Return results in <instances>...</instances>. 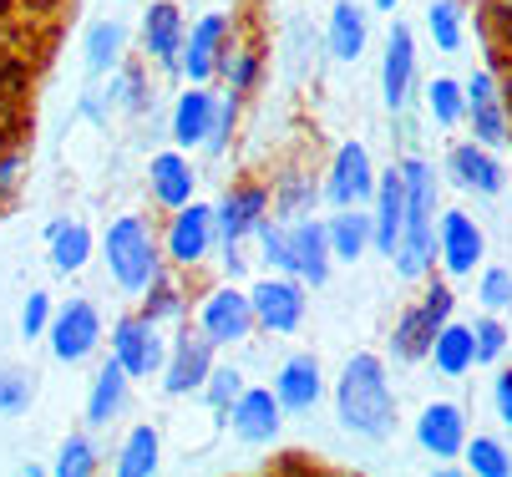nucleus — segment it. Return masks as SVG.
<instances>
[{
  "label": "nucleus",
  "mask_w": 512,
  "mask_h": 477,
  "mask_svg": "<svg viewBox=\"0 0 512 477\" xmlns=\"http://www.w3.org/2000/svg\"><path fill=\"white\" fill-rule=\"evenodd\" d=\"M102 254H107L112 280H117L127 295L148 290L153 275H158V249H153V234H148V224H142V219H117V224L107 229Z\"/></svg>",
  "instance_id": "obj_3"
},
{
  "label": "nucleus",
  "mask_w": 512,
  "mask_h": 477,
  "mask_svg": "<svg viewBox=\"0 0 512 477\" xmlns=\"http://www.w3.org/2000/svg\"><path fill=\"white\" fill-rule=\"evenodd\" d=\"M376 6H381V11H396V6H401V0H376Z\"/></svg>",
  "instance_id": "obj_48"
},
{
  "label": "nucleus",
  "mask_w": 512,
  "mask_h": 477,
  "mask_svg": "<svg viewBox=\"0 0 512 477\" xmlns=\"http://www.w3.org/2000/svg\"><path fill=\"white\" fill-rule=\"evenodd\" d=\"M6 143H11V117L0 112V148H6Z\"/></svg>",
  "instance_id": "obj_47"
},
{
  "label": "nucleus",
  "mask_w": 512,
  "mask_h": 477,
  "mask_svg": "<svg viewBox=\"0 0 512 477\" xmlns=\"http://www.w3.org/2000/svg\"><path fill=\"white\" fill-rule=\"evenodd\" d=\"M502 351H507L502 320H477V325H472V356H477V366H492Z\"/></svg>",
  "instance_id": "obj_40"
},
{
  "label": "nucleus",
  "mask_w": 512,
  "mask_h": 477,
  "mask_svg": "<svg viewBox=\"0 0 512 477\" xmlns=\"http://www.w3.org/2000/svg\"><path fill=\"white\" fill-rule=\"evenodd\" d=\"M249 305H254V320H259L264 330L289 335V330H300V320H305V280H300V275L264 280V285H254Z\"/></svg>",
  "instance_id": "obj_6"
},
{
  "label": "nucleus",
  "mask_w": 512,
  "mask_h": 477,
  "mask_svg": "<svg viewBox=\"0 0 512 477\" xmlns=\"http://www.w3.org/2000/svg\"><path fill=\"white\" fill-rule=\"evenodd\" d=\"M462 452H467V472H477V477H507V472H512V457H507L502 442H492V437H477V442H467Z\"/></svg>",
  "instance_id": "obj_38"
},
{
  "label": "nucleus",
  "mask_w": 512,
  "mask_h": 477,
  "mask_svg": "<svg viewBox=\"0 0 512 477\" xmlns=\"http://www.w3.org/2000/svg\"><path fill=\"white\" fill-rule=\"evenodd\" d=\"M452 305H457V295H452L447 285H431L421 305L401 310V320H396V330H391V356H396V361H421V356L431 351V335L452 320Z\"/></svg>",
  "instance_id": "obj_4"
},
{
  "label": "nucleus",
  "mask_w": 512,
  "mask_h": 477,
  "mask_svg": "<svg viewBox=\"0 0 512 477\" xmlns=\"http://www.w3.org/2000/svg\"><path fill=\"white\" fill-rule=\"evenodd\" d=\"M218 46H224V16H208V21H198L193 36L178 46V66H183L193 82H203L213 66H218Z\"/></svg>",
  "instance_id": "obj_23"
},
{
  "label": "nucleus",
  "mask_w": 512,
  "mask_h": 477,
  "mask_svg": "<svg viewBox=\"0 0 512 477\" xmlns=\"http://www.w3.org/2000/svg\"><path fill=\"white\" fill-rule=\"evenodd\" d=\"M208 371H213V340L203 330H183L173 340V356L163 361V386L173 396H188L208 381Z\"/></svg>",
  "instance_id": "obj_9"
},
{
  "label": "nucleus",
  "mask_w": 512,
  "mask_h": 477,
  "mask_svg": "<svg viewBox=\"0 0 512 477\" xmlns=\"http://www.w3.org/2000/svg\"><path fill=\"white\" fill-rule=\"evenodd\" d=\"M46 335H51L56 361L77 366V361H87V356L97 351V340H102V315H97L92 300H66V305L56 310V320L46 325Z\"/></svg>",
  "instance_id": "obj_5"
},
{
  "label": "nucleus",
  "mask_w": 512,
  "mask_h": 477,
  "mask_svg": "<svg viewBox=\"0 0 512 477\" xmlns=\"http://www.w3.org/2000/svg\"><path fill=\"white\" fill-rule=\"evenodd\" d=\"M335 412L340 427L365 437V442H386L396 432V396L386 381V366L376 356H355L335 386Z\"/></svg>",
  "instance_id": "obj_1"
},
{
  "label": "nucleus",
  "mask_w": 512,
  "mask_h": 477,
  "mask_svg": "<svg viewBox=\"0 0 512 477\" xmlns=\"http://www.w3.org/2000/svg\"><path fill=\"white\" fill-rule=\"evenodd\" d=\"M330 51L340 61H355L365 51V11L355 6V0H335V11H330Z\"/></svg>",
  "instance_id": "obj_29"
},
{
  "label": "nucleus",
  "mask_w": 512,
  "mask_h": 477,
  "mask_svg": "<svg viewBox=\"0 0 512 477\" xmlns=\"http://www.w3.org/2000/svg\"><path fill=\"white\" fill-rule=\"evenodd\" d=\"M320 391H325V381H320V361L315 356H289L284 366H279V376H274V401H279V412H315L320 406Z\"/></svg>",
  "instance_id": "obj_15"
},
{
  "label": "nucleus",
  "mask_w": 512,
  "mask_h": 477,
  "mask_svg": "<svg viewBox=\"0 0 512 477\" xmlns=\"http://www.w3.org/2000/svg\"><path fill=\"white\" fill-rule=\"evenodd\" d=\"M56 472H61V477H92V472H97V447H92L87 437H71V442L61 447V457H56Z\"/></svg>",
  "instance_id": "obj_39"
},
{
  "label": "nucleus",
  "mask_w": 512,
  "mask_h": 477,
  "mask_svg": "<svg viewBox=\"0 0 512 477\" xmlns=\"http://www.w3.org/2000/svg\"><path fill=\"white\" fill-rule=\"evenodd\" d=\"M178 310H183L178 285H168L163 275H153V290H148V300H142V320H168V315H178Z\"/></svg>",
  "instance_id": "obj_41"
},
{
  "label": "nucleus",
  "mask_w": 512,
  "mask_h": 477,
  "mask_svg": "<svg viewBox=\"0 0 512 477\" xmlns=\"http://www.w3.org/2000/svg\"><path fill=\"white\" fill-rule=\"evenodd\" d=\"M46 325H51V300H46V290H31V300L21 310V335L26 340L31 335H46Z\"/></svg>",
  "instance_id": "obj_44"
},
{
  "label": "nucleus",
  "mask_w": 512,
  "mask_h": 477,
  "mask_svg": "<svg viewBox=\"0 0 512 477\" xmlns=\"http://www.w3.org/2000/svg\"><path fill=\"white\" fill-rule=\"evenodd\" d=\"M381 87H386V107L401 112L411 102V87H416V41H411V26H391V41H386V66H381Z\"/></svg>",
  "instance_id": "obj_16"
},
{
  "label": "nucleus",
  "mask_w": 512,
  "mask_h": 477,
  "mask_svg": "<svg viewBox=\"0 0 512 477\" xmlns=\"http://www.w3.org/2000/svg\"><path fill=\"white\" fill-rule=\"evenodd\" d=\"M401 224H406V183H401V168H391L376 178V214H371V239L381 254H396Z\"/></svg>",
  "instance_id": "obj_19"
},
{
  "label": "nucleus",
  "mask_w": 512,
  "mask_h": 477,
  "mask_svg": "<svg viewBox=\"0 0 512 477\" xmlns=\"http://www.w3.org/2000/svg\"><path fill=\"white\" fill-rule=\"evenodd\" d=\"M401 183H406V224H401L391 259H396L401 280H421L436 259V173H431V163L406 158Z\"/></svg>",
  "instance_id": "obj_2"
},
{
  "label": "nucleus",
  "mask_w": 512,
  "mask_h": 477,
  "mask_svg": "<svg viewBox=\"0 0 512 477\" xmlns=\"http://www.w3.org/2000/svg\"><path fill=\"white\" fill-rule=\"evenodd\" d=\"M477 295H482L487 310H507V305H512V275H507V269H487Z\"/></svg>",
  "instance_id": "obj_43"
},
{
  "label": "nucleus",
  "mask_w": 512,
  "mask_h": 477,
  "mask_svg": "<svg viewBox=\"0 0 512 477\" xmlns=\"http://www.w3.org/2000/svg\"><path fill=\"white\" fill-rule=\"evenodd\" d=\"M198 330L213 340V346H239V340L254 330V305H249V295H239V290L208 295V305H203V315H198Z\"/></svg>",
  "instance_id": "obj_12"
},
{
  "label": "nucleus",
  "mask_w": 512,
  "mask_h": 477,
  "mask_svg": "<svg viewBox=\"0 0 512 477\" xmlns=\"http://www.w3.org/2000/svg\"><path fill=\"white\" fill-rule=\"evenodd\" d=\"M325 193H330V203H340V209H360V203L376 198V168H371V153H365L360 143H345L335 153Z\"/></svg>",
  "instance_id": "obj_8"
},
{
  "label": "nucleus",
  "mask_w": 512,
  "mask_h": 477,
  "mask_svg": "<svg viewBox=\"0 0 512 477\" xmlns=\"http://www.w3.org/2000/svg\"><path fill=\"white\" fill-rule=\"evenodd\" d=\"M416 442L436 462H452L467 447V417H462V406L457 401H431L426 412H421V422H416Z\"/></svg>",
  "instance_id": "obj_11"
},
{
  "label": "nucleus",
  "mask_w": 512,
  "mask_h": 477,
  "mask_svg": "<svg viewBox=\"0 0 512 477\" xmlns=\"http://www.w3.org/2000/svg\"><path fill=\"white\" fill-rule=\"evenodd\" d=\"M158 432L153 427H137L132 437H127V447H122V457H117V472L122 477H148V472H158Z\"/></svg>",
  "instance_id": "obj_32"
},
{
  "label": "nucleus",
  "mask_w": 512,
  "mask_h": 477,
  "mask_svg": "<svg viewBox=\"0 0 512 477\" xmlns=\"http://www.w3.org/2000/svg\"><path fill=\"white\" fill-rule=\"evenodd\" d=\"M259 219H269V188H264V183L234 188V193L213 209V224H218V239H224V249H239V239L254 234Z\"/></svg>",
  "instance_id": "obj_10"
},
{
  "label": "nucleus",
  "mask_w": 512,
  "mask_h": 477,
  "mask_svg": "<svg viewBox=\"0 0 512 477\" xmlns=\"http://www.w3.org/2000/svg\"><path fill=\"white\" fill-rule=\"evenodd\" d=\"M224 72H229V87H234V92H249L254 77H259V56H254V51H229V56H224Z\"/></svg>",
  "instance_id": "obj_42"
},
{
  "label": "nucleus",
  "mask_w": 512,
  "mask_h": 477,
  "mask_svg": "<svg viewBox=\"0 0 512 477\" xmlns=\"http://www.w3.org/2000/svg\"><path fill=\"white\" fill-rule=\"evenodd\" d=\"M178 46H183V16H178V6L158 0V6H148V16H142V51L163 66H178Z\"/></svg>",
  "instance_id": "obj_21"
},
{
  "label": "nucleus",
  "mask_w": 512,
  "mask_h": 477,
  "mask_svg": "<svg viewBox=\"0 0 512 477\" xmlns=\"http://www.w3.org/2000/svg\"><path fill=\"white\" fill-rule=\"evenodd\" d=\"M112 356L122 361V371L127 376H153V371H163V361H168V346H163V330H158V320H122L117 330H112Z\"/></svg>",
  "instance_id": "obj_7"
},
{
  "label": "nucleus",
  "mask_w": 512,
  "mask_h": 477,
  "mask_svg": "<svg viewBox=\"0 0 512 477\" xmlns=\"http://www.w3.org/2000/svg\"><path fill=\"white\" fill-rule=\"evenodd\" d=\"M426 112L436 117V127H457V122H462V112H467L462 87H457L452 77H436V82L426 87Z\"/></svg>",
  "instance_id": "obj_35"
},
{
  "label": "nucleus",
  "mask_w": 512,
  "mask_h": 477,
  "mask_svg": "<svg viewBox=\"0 0 512 477\" xmlns=\"http://www.w3.org/2000/svg\"><path fill=\"white\" fill-rule=\"evenodd\" d=\"M36 396V371L0 366V417H21Z\"/></svg>",
  "instance_id": "obj_34"
},
{
  "label": "nucleus",
  "mask_w": 512,
  "mask_h": 477,
  "mask_svg": "<svg viewBox=\"0 0 512 477\" xmlns=\"http://www.w3.org/2000/svg\"><path fill=\"white\" fill-rule=\"evenodd\" d=\"M426 26H431L436 51H462V6L457 0H431Z\"/></svg>",
  "instance_id": "obj_33"
},
{
  "label": "nucleus",
  "mask_w": 512,
  "mask_h": 477,
  "mask_svg": "<svg viewBox=\"0 0 512 477\" xmlns=\"http://www.w3.org/2000/svg\"><path fill=\"white\" fill-rule=\"evenodd\" d=\"M148 183H153V198L163 203V209H183V203H193V168L178 153H158L148 163Z\"/></svg>",
  "instance_id": "obj_24"
},
{
  "label": "nucleus",
  "mask_w": 512,
  "mask_h": 477,
  "mask_svg": "<svg viewBox=\"0 0 512 477\" xmlns=\"http://www.w3.org/2000/svg\"><path fill=\"white\" fill-rule=\"evenodd\" d=\"M310 209H315V183H310V178H284L279 193H274V214H279L284 224H295V219H305Z\"/></svg>",
  "instance_id": "obj_36"
},
{
  "label": "nucleus",
  "mask_w": 512,
  "mask_h": 477,
  "mask_svg": "<svg viewBox=\"0 0 512 477\" xmlns=\"http://www.w3.org/2000/svg\"><path fill=\"white\" fill-rule=\"evenodd\" d=\"M431 366H436V376H467L472 366H477V356H472V325H442V330H436L431 335Z\"/></svg>",
  "instance_id": "obj_22"
},
{
  "label": "nucleus",
  "mask_w": 512,
  "mask_h": 477,
  "mask_svg": "<svg viewBox=\"0 0 512 477\" xmlns=\"http://www.w3.org/2000/svg\"><path fill=\"white\" fill-rule=\"evenodd\" d=\"M325 239H330V254L335 259H360L365 249H371V214L365 209H345V214H335L330 224H325Z\"/></svg>",
  "instance_id": "obj_28"
},
{
  "label": "nucleus",
  "mask_w": 512,
  "mask_h": 477,
  "mask_svg": "<svg viewBox=\"0 0 512 477\" xmlns=\"http://www.w3.org/2000/svg\"><path fill=\"white\" fill-rule=\"evenodd\" d=\"M92 259V234L82 224H51V264L56 269H82Z\"/></svg>",
  "instance_id": "obj_31"
},
{
  "label": "nucleus",
  "mask_w": 512,
  "mask_h": 477,
  "mask_svg": "<svg viewBox=\"0 0 512 477\" xmlns=\"http://www.w3.org/2000/svg\"><path fill=\"white\" fill-rule=\"evenodd\" d=\"M467 117H472V127H477V143H487V148H502V143L512 138V132H507V112H502L497 87H492L487 72H477V77L467 82Z\"/></svg>",
  "instance_id": "obj_20"
},
{
  "label": "nucleus",
  "mask_w": 512,
  "mask_h": 477,
  "mask_svg": "<svg viewBox=\"0 0 512 477\" xmlns=\"http://www.w3.org/2000/svg\"><path fill=\"white\" fill-rule=\"evenodd\" d=\"M447 168H452V178H457L462 188H477V193H502V163H497L492 153H482L477 143L452 148Z\"/></svg>",
  "instance_id": "obj_26"
},
{
  "label": "nucleus",
  "mask_w": 512,
  "mask_h": 477,
  "mask_svg": "<svg viewBox=\"0 0 512 477\" xmlns=\"http://www.w3.org/2000/svg\"><path fill=\"white\" fill-rule=\"evenodd\" d=\"M203 391H208V406L218 412V422H224L229 406H234V396L244 391V371H239V366H213L208 381H203Z\"/></svg>",
  "instance_id": "obj_37"
},
{
  "label": "nucleus",
  "mask_w": 512,
  "mask_h": 477,
  "mask_svg": "<svg viewBox=\"0 0 512 477\" xmlns=\"http://www.w3.org/2000/svg\"><path fill=\"white\" fill-rule=\"evenodd\" d=\"M213 239H218L213 209H203V203H193V209H188V203H183L173 229H168V254H173V264H198L213 249Z\"/></svg>",
  "instance_id": "obj_17"
},
{
  "label": "nucleus",
  "mask_w": 512,
  "mask_h": 477,
  "mask_svg": "<svg viewBox=\"0 0 512 477\" xmlns=\"http://www.w3.org/2000/svg\"><path fill=\"white\" fill-rule=\"evenodd\" d=\"M122 406H127V371H122V361L112 356V361L97 371V386H92V396H87V422H92V427H107L112 417H122Z\"/></svg>",
  "instance_id": "obj_27"
},
{
  "label": "nucleus",
  "mask_w": 512,
  "mask_h": 477,
  "mask_svg": "<svg viewBox=\"0 0 512 477\" xmlns=\"http://www.w3.org/2000/svg\"><path fill=\"white\" fill-rule=\"evenodd\" d=\"M16 168H21L16 158H6V163H0V193H6V188L16 183Z\"/></svg>",
  "instance_id": "obj_46"
},
{
  "label": "nucleus",
  "mask_w": 512,
  "mask_h": 477,
  "mask_svg": "<svg viewBox=\"0 0 512 477\" xmlns=\"http://www.w3.org/2000/svg\"><path fill=\"white\" fill-rule=\"evenodd\" d=\"M497 412H502V422L512 427V371L497 376Z\"/></svg>",
  "instance_id": "obj_45"
},
{
  "label": "nucleus",
  "mask_w": 512,
  "mask_h": 477,
  "mask_svg": "<svg viewBox=\"0 0 512 477\" xmlns=\"http://www.w3.org/2000/svg\"><path fill=\"white\" fill-rule=\"evenodd\" d=\"M224 422L234 427L239 442L264 447V442L279 437V401H274V391H249V386H244V391L234 396V406H229Z\"/></svg>",
  "instance_id": "obj_13"
},
{
  "label": "nucleus",
  "mask_w": 512,
  "mask_h": 477,
  "mask_svg": "<svg viewBox=\"0 0 512 477\" xmlns=\"http://www.w3.org/2000/svg\"><path fill=\"white\" fill-rule=\"evenodd\" d=\"M436 249H442L452 275H472V269L482 264V254H487V234L467 214L452 209V214H442V224H436Z\"/></svg>",
  "instance_id": "obj_14"
},
{
  "label": "nucleus",
  "mask_w": 512,
  "mask_h": 477,
  "mask_svg": "<svg viewBox=\"0 0 512 477\" xmlns=\"http://www.w3.org/2000/svg\"><path fill=\"white\" fill-rule=\"evenodd\" d=\"M213 112H218V97L213 92H203V87L183 92L178 107H173V138L183 148H198L208 138V127H213Z\"/></svg>",
  "instance_id": "obj_25"
},
{
  "label": "nucleus",
  "mask_w": 512,
  "mask_h": 477,
  "mask_svg": "<svg viewBox=\"0 0 512 477\" xmlns=\"http://www.w3.org/2000/svg\"><path fill=\"white\" fill-rule=\"evenodd\" d=\"M122 46H127V31H122L117 21H97V26L87 31V72H92V77L112 72V66L122 61Z\"/></svg>",
  "instance_id": "obj_30"
},
{
  "label": "nucleus",
  "mask_w": 512,
  "mask_h": 477,
  "mask_svg": "<svg viewBox=\"0 0 512 477\" xmlns=\"http://www.w3.org/2000/svg\"><path fill=\"white\" fill-rule=\"evenodd\" d=\"M284 229H289V249H295V275L320 290L330 280V239H325V224H315L305 214V219L284 224Z\"/></svg>",
  "instance_id": "obj_18"
}]
</instances>
